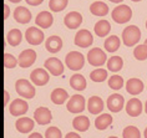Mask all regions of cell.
<instances>
[{
	"instance_id": "ac0fdd59",
	"label": "cell",
	"mask_w": 147,
	"mask_h": 138,
	"mask_svg": "<svg viewBox=\"0 0 147 138\" xmlns=\"http://www.w3.org/2000/svg\"><path fill=\"white\" fill-rule=\"evenodd\" d=\"M53 15L49 13V11H41L36 15V19H35V23L38 26L42 27V29H47L53 25Z\"/></svg>"
},
{
	"instance_id": "b9f144b4",
	"label": "cell",
	"mask_w": 147,
	"mask_h": 138,
	"mask_svg": "<svg viewBox=\"0 0 147 138\" xmlns=\"http://www.w3.org/2000/svg\"><path fill=\"white\" fill-rule=\"evenodd\" d=\"M29 138H42V136L40 133L36 132V133H31L30 136H29Z\"/></svg>"
},
{
	"instance_id": "8fae6325",
	"label": "cell",
	"mask_w": 147,
	"mask_h": 138,
	"mask_svg": "<svg viewBox=\"0 0 147 138\" xmlns=\"http://www.w3.org/2000/svg\"><path fill=\"white\" fill-rule=\"evenodd\" d=\"M35 60H36V52L34 51V50H30V49H28V50H24L23 52L19 55V66L20 67H24V68H26V67H30L32 64L35 62Z\"/></svg>"
},
{
	"instance_id": "cb8c5ba5",
	"label": "cell",
	"mask_w": 147,
	"mask_h": 138,
	"mask_svg": "<svg viewBox=\"0 0 147 138\" xmlns=\"http://www.w3.org/2000/svg\"><path fill=\"white\" fill-rule=\"evenodd\" d=\"M70 86L76 91H82L86 88V80L82 75L80 74H75L71 76L70 78Z\"/></svg>"
},
{
	"instance_id": "7a4b0ae2",
	"label": "cell",
	"mask_w": 147,
	"mask_h": 138,
	"mask_svg": "<svg viewBox=\"0 0 147 138\" xmlns=\"http://www.w3.org/2000/svg\"><path fill=\"white\" fill-rule=\"evenodd\" d=\"M65 64L67 68L72 71H79L81 70L85 65V57L81 52H78V51H71L69 52L65 57Z\"/></svg>"
},
{
	"instance_id": "f6af8a7d",
	"label": "cell",
	"mask_w": 147,
	"mask_h": 138,
	"mask_svg": "<svg viewBox=\"0 0 147 138\" xmlns=\"http://www.w3.org/2000/svg\"><path fill=\"white\" fill-rule=\"evenodd\" d=\"M145 112L147 113V101H146V103H145Z\"/></svg>"
},
{
	"instance_id": "ba28073f",
	"label": "cell",
	"mask_w": 147,
	"mask_h": 138,
	"mask_svg": "<svg viewBox=\"0 0 147 138\" xmlns=\"http://www.w3.org/2000/svg\"><path fill=\"white\" fill-rule=\"evenodd\" d=\"M25 39L30 45H40L44 41V32L38 27L31 26L25 32Z\"/></svg>"
},
{
	"instance_id": "f1b7e54d",
	"label": "cell",
	"mask_w": 147,
	"mask_h": 138,
	"mask_svg": "<svg viewBox=\"0 0 147 138\" xmlns=\"http://www.w3.org/2000/svg\"><path fill=\"white\" fill-rule=\"evenodd\" d=\"M112 123V117L107 113H104L101 116H98V117L95 119V127H96L97 129H106L107 127Z\"/></svg>"
},
{
	"instance_id": "ee69618b",
	"label": "cell",
	"mask_w": 147,
	"mask_h": 138,
	"mask_svg": "<svg viewBox=\"0 0 147 138\" xmlns=\"http://www.w3.org/2000/svg\"><path fill=\"white\" fill-rule=\"evenodd\" d=\"M110 1H111V3H121L122 0H110Z\"/></svg>"
},
{
	"instance_id": "277c9868",
	"label": "cell",
	"mask_w": 147,
	"mask_h": 138,
	"mask_svg": "<svg viewBox=\"0 0 147 138\" xmlns=\"http://www.w3.org/2000/svg\"><path fill=\"white\" fill-rule=\"evenodd\" d=\"M112 19L117 24H125L132 17V10L127 5H119L112 10Z\"/></svg>"
},
{
	"instance_id": "9a60e30c",
	"label": "cell",
	"mask_w": 147,
	"mask_h": 138,
	"mask_svg": "<svg viewBox=\"0 0 147 138\" xmlns=\"http://www.w3.org/2000/svg\"><path fill=\"white\" fill-rule=\"evenodd\" d=\"M29 110V106H28V102L25 100H21V98H18L15 101H13L11 105L9 107V111L13 116H21L24 113H26Z\"/></svg>"
},
{
	"instance_id": "7bdbcfd3",
	"label": "cell",
	"mask_w": 147,
	"mask_h": 138,
	"mask_svg": "<svg viewBox=\"0 0 147 138\" xmlns=\"http://www.w3.org/2000/svg\"><path fill=\"white\" fill-rule=\"evenodd\" d=\"M9 98H10V97H9V93L5 91V102H4V106H5V107L8 106V101H9Z\"/></svg>"
},
{
	"instance_id": "5b68a950",
	"label": "cell",
	"mask_w": 147,
	"mask_h": 138,
	"mask_svg": "<svg viewBox=\"0 0 147 138\" xmlns=\"http://www.w3.org/2000/svg\"><path fill=\"white\" fill-rule=\"evenodd\" d=\"M87 61H89L90 65H92L95 67L102 66L106 62V54L98 48L91 49L87 54Z\"/></svg>"
},
{
	"instance_id": "f546056e",
	"label": "cell",
	"mask_w": 147,
	"mask_h": 138,
	"mask_svg": "<svg viewBox=\"0 0 147 138\" xmlns=\"http://www.w3.org/2000/svg\"><path fill=\"white\" fill-rule=\"evenodd\" d=\"M21 39H23V34H21L20 30L18 29H13L8 32L6 35V40H8V44L11 46H18L21 42Z\"/></svg>"
},
{
	"instance_id": "ffe728a7",
	"label": "cell",
	"mask_w": 147,
	"mask_h": 138,
	"mask_svg": "<svg viewBox=\"0 0 147 138\" xmlns=\"http://www.w3.org/2000/svg\"><path fill=\"white\" fill-rule=\"evenodd\" d=\"M45 48L51 54H55V52H59L62 48V40L59 38V36H50V38H47L46 42H45Z\"/></svg>"
},
{
	"instance_id": "4316f807",
	"label": "cell",
	"mask_w": 147,
	"mask_h": 138,
	"mask_svg": "<svg viewBox=\"0 0 147 138\" xmlns=\"http://www.w3.org/2000/svg\"><path fill=\"white\" fill-rule=\"evenodd\" d=\"M51 101L55 103V105H62L67 100V92L64 90V88H55L53 92H51Z\"/></svg>"
},
{
	"instance_id": "9c48e42d",
	"label": "cell",
	"mask_w": 147,
	"mask_h": 138,
	"mask_svg": "<svg viewBox=\"0 0 147 138\" xmlns=\"http://www.w3.org/2000/svg\"><path fill=\"white\" fill-rule=\"evenodd\" d=\"M44 66L54 76L62 75V72H64V65H62L61 61L56 59V57H50V59H47L45 61V64H44Z\"/></svg>"
},
{
	"instance_id": "7402d4cb",
	"label": "cell",
	"mask_w": 147,
	"mask_h": 138,
	"mask_svg": "<svg viewBox=\"0 0 147 138\" xmlns=\"http://www.w3.org/2000/svg\"><path fill=\"white\" fill-rule=\"evenodd\" d=\"M15 127L20 133H28L34 128V121H32L31 118H28V117H21L16 121Z\"/></svg>"
},
{
	"instance_id": "e575fe53",
	"label": "cell",
	"mask_w": 147,
	"mask_h": 138,
	"mask_svg": "<svg viewBox=\"0 0 147 138\" xmlns=\"http://www.w3.org/2000/svg\"><path fill=\"white\" fill-rule=\"evenodd\" d=\"M134 56H135V59H137L140 61H143L147 59V46L145 44L136 46V49L134 50Z\"/></svg>"
},
{
	"instance_id": "8992f818",
	"label": "cell",
	"mask_w": 147,
	"mask_h": 138,
	"mask_svg": "<svg viewBox=\"0 0 147 138\" xmlns=\"http://www.w3.org/2000/svg\"><path fill=\"white\" fill-rule=\"evenodd\" d=\"M66 108L71 113H80L85 110V98L81 95H74L69 100Z\"/></svg>"
},
{
	"instance_id": "7c38bea8",
	"label": "cell",
	"mask_w": 147,
	"mask_h": 138,
	"mask_svg": "<svg viewBox=\"0 0 147 138\" xmlns=\"http://www.w3.org/2000/svg\"><path fill=\"white\" fill-rule=\"evenodd\" d=\"M81 23H82V16H81V14L78 11H71L64 17V24L70 30L78 29L80 25H81Z\"/></svg>"
},
{
	"instance_id": "f907efd6",
	"label": "cell",
	"mask_w": 147,
	"mask_h": 138,
	"mask_svg": "<svg viewBox=\"0 0 147 138\" xmlns=\"http://www.w3.org/2000/svg\"><path fill=\"white\" fill-rule=\"evenodd\" d=\"M110 138H117V137H113V136H112V137H110Z\"/></svg>"
},
{
	"instance_id": "8d00e7d4",
	"label": "cell",
	"mask_w": 147,
	"mask_h": 138,
	"mask_svg": "<svg viewBox=\"0 0 147 138\" xmlns=\"http://www.w3.org/2000/svg\"><path fill=\"white\" fill-rule=\"evenodd\" d=\"M18 64H19V61L11 54H5L4 55V67L5 68H14Z\"/></svg>"
},
{
	"instance_id": "60d3db41",
	"label": "cell",
	"mask_w": 147,
	"mask_h": 138,
	"mask_svg": "<svg viewBox=\"0 0 147 138\" xmlns=\"http://www.w3.org/2000/svg\"><path fill=\"white\" fill-rule=\"evenodd\" d=\"M4 9H5V15H4V19H8V16H9V14H10V8L8 5H4Z\"/></svg>"
},
{
	"instance_id": "d6a6232c",
	"label": "cell",
	"mask_w": 147,
	"mask_h": 138,
	"mask_svg": "<svg viewBox=\"0 0 147 138\" xmlns=\"http://www.w3.org/2000/svg\"><path fill=\"white\" fill-rule=\"evenodd\" d=\"M67 3H69V0H50L49 8L55 13L62 11L67 6Z\"/></svg>"
},
{
	"instance_id": "484cf974",
	"label": "cell",
	"mask_w": 147,
	"mask_h": 138,
	"mask_svg": "<svg viewBox=\"0 0 147 138\" xmlns=\"http://www.w3.org/2000/svg\"><path fill=\"white\" fill-rule=\"evenodd\" d=\"M111 30V25L107 20H100L95 24V34L100 38H105Z\"/></svg>"
},
{
	"instance_id": "3957f363",
	"label": "cell",
	"mask_w": 147,
	"mask_h": 138,
	"mask_svg": "<svg viewBox=\"0 0 147 138\" xmlns=\"http://www.w3.org/2000/svg\"><path fill=\"white\" fill-rule=\"evenodd\" d=\"M15 90L18 95L21 96L23 98H32L35 96V88L28 80L20 78L15 82Z\"/></svg>"
},
{
	"instance_id": "4dcf8cb0",
	"label": "cell",
	"mask_w": 147,
	"mask_h": 138,
	"mask_svg": "<svg viewBox=\"0 0 147 138\" xmlns=\"http://www.w3.org/2000/svg\"><path fill=\"white\" fill-rule=\"evenodd\" d=\"M122 66H123V61L120 56H112V57H110L107 61V68L112 72L120 71L121 68H122Z\"/></svg>"
},
{
	"instance_id": "836d02e7",
	"label": "cell",
	"mask_w": 147,
	"mask_h": 138,
	"mask_svg": "<svg viewBox=\"0 0 147 138\" xmlns=\"http://www.w3.org/2000/svg\"><path fill=\"white\" fill-rule=\"evenodd\" d=\"M122 137L123 138H141V133L137 127L135 126H128L123 129L122 132Z\"/></svg>"
},
{
	"instance_id": "f35d334b",
	"label": "cell",
	"mask_w": 147,
	"mask_h": 138,
	"mask_svg": "<svg viewBox=\"0 0 147 138\" xmlns=\"http://www.w3.org/2000/svg\"><path fill=\"white\" fill-rule=\"evenodd\" d=\"M29 5H32V6H36V5H40L44 0H25Z\"/></svg>"
},
{
	"instance_id": "bcb514c9",
	"label": "cell",
	"mask_w": 147,
	"mask_h": 138,
	"mask_svg": "<svg viewBox=\"0 0 147 138\" xmlns=\"http://www.w3.org/2000/svg\"><path fill=\"white\" fill-rule=\"evenodd\" d=\"M10 1H11V3H19L20 0H10Z\"/></svg>"
},
{
	"instance_id": "52a82bcc",
	"label": "cell",
	"mask_w": 147,
	"mask_h": 138,
	"mask_svg": "<svg viewBox=\"0 0 147 138\" xmlns=\"http://www.w3.org/2000/svg\"><path fill=\"white\" fill-rule=\"evenodd\" d=\"M94 39H92V35H91V32L89 30H85V29H82V30H79L78 34L75 35V40H74V42H75L76 46H79V48H89V46L92 44Z\"/></svg>"
},
{
	"instance_id": "2e32d148",
	"label": "cell",
	"mask_w": 147,
	"mask_h": 138,
	"mask_svg": "<svg viewBox=\"0 0 147 138\" xmlns=\"http://www.w3.org/2000/svg\"><path fill=\"white\" fill-rule=\"evenodd\" d=\"M125 110H126L128 116H131V117H137L142 112V102L138 98H131L130 101H127V105H126Z\"/></svg>"
},
{
	"instance_id": "c3c4849f",
	"label": "cell",
	"mask_w": 147,
	"mask_h": 138,
	"mask_svg": "<svg viewBox=\"0 0 147 138\" xmlns=\"http://www.w3.org/2000/svg\"><path fill=\"white\" fill-rule=\"evenodd\" d=\"M145 45L147 46V39H146V41H145Z\"/></svg>"
},
{
	"instance_id": "681fc988",
	"label": "cell",
	"mask_w": 147,
	"mask_h": 138,
	"mask_svg": "<svg viewBox=\"0 0 147 138\" xmlns=\"http://www.w3.org/2000/svg\"><path fill=\"white\" fill-rule=\"evenodd\" d=\"M132 1H141V0H132Z\"/></svg>"
},
{
	"instance_id": "d590c367",
	"label": "cell",
	"mask_w": 147,
	"mask_h": 138,
	"mask_svg": "<svg viewBox=\"0 0 147 138\" xmlns=\"http://www.w3.org/2000/svg\"><path fill=\"white\" fill-rule=\"evenodd\" d=\"M109 86L112 90H120L123 86V78L119 75H113L109 78Z\"/></svg>"
},
{
	"instance_id": "d6986e66",
	"label": "cell",
	"mask_w": 147,
	"mask_h": 138,
	"mask_svg": "<svg viewBox=\"0 0 147 138\" xmlns=\"http://www.w3.org/2000/svg\"><path fill=\"white\" fill-rule=\"evenodd\" d=\"M14 19L20 24H28L31 20V13L30 10L24 8V6H19L14 11Z\"/></svg>"
},
{
	"instance_id": "ab89813d",
	"label": "cell",
	"mask_w": 147,
	"mask_h": 138,
	"mask_svg": "<svg viewBox=\"0 0 147 138\" xmlns=\"http://www.w3.org/2000/svg\"><path fill=\"white\" fill-rule=\"evenodd\" d=\"M65 138H81V137H80L78 133H75V132H70V133L66 134Z\"/></svg>"
},
{
	"instance_id": "6da1fadb",
	"label": "cell",
	"mask_w": 147,
	"mask_h": 138,
	"mask_svg": "<svg viewBox=\"0 0 147 138\" xmlns=\"http://www.w3.org/2000/svg\"><path fill=\"white\" fill-rule=\"evenodd\" d=\"M141 39V31L137 26L130 25L122 31V41L126 46H135Z\"/></svg>"
},
{
	"instance_id": "30bf717a",
	"label": "cell",
	"mask_w": 147,
	"mask_h": 138,
	"mask_svg": "<svg viewBox=\"0 0 147 138\" xmlns=\"http://www.w3.org/2000/svg\"><path fill=\"white\" fill-rule=\"evenodd\" d=\"M49 74L44 68H36L30 74V80L31 82L36 86H44L49 82Z\"/></svg>"
},
{
	"instance_id": "816d5d0a",
	"label": "cell",
	"mask_w": 147,
	"mask_h": 138,
	"mask_svg": "<svg viewBox=\"0 0 147 138\" xmlns=\"http://www.w3.org/2000/svg\"><path fill=\"white\" fill-rule=\"evenodd\" d=\"M146 29H147V21H146Z\"/></svg>"
},
{
	"instance_id": "44dd1931",
	"label": "cell",
	"mask_w": 147,
	"mask_h": 138,
	"mask_svg": "<svg viewBox=\"0 0 147 138\" xmlns=\"http://www.w3.org/2000/svg\"><path fill=\"white\" fill-rule=\"evenodd\" d=\"M87 110L90 111V113L97 115L104 110V101H102L98 96H92L90 97L89 102H87Z\"/></svg>"
},
{
	"instance_id": "5bb4252c",
	"label": "cell",
	"mask_w": 147,
	"mask_h": 138,
	"mask_svg": "<svg viewBox=\"0 0 147 138\" xmlns=\"http://www.w3.org/2000/svg\"><path fill=\"white\" fill-rule=\"evenodd\" d=\"M123 105H125L123 97L121 95H117V93H113L107 98V108L111 112H115V113L122 110Z\"/></svg>"
},
{
	"instance_id": "d4e9b609",
	"label": "cell",
	"mask_w": 147,
	"mask_h": 138,
	"mask_svg": "<svg viewBox=\"0 0 147 138\" xmlns=\"http://www.w3.org/2000/svg\"><path fill=\"white\" fill-rule=\"evenodd\" d=\"M72 127L76 131H80V132H85V131L89 129L90 127V119L86 117V116H79V117L74 118L72 121Z\"/></svg>"
},
{
	"instance_id": "7dc6e473",
	"label": "cell",
	"mask_w": 147,
	"mask_h": 138,
	"mask_svg": "<svg viewBox=\"0 0 147 138\" xmlns=\"http://www.w3.org/2000/svg\"><path fill=\"white\" fill-rule=\"evenodd\" d=\"M145 138H147V128L145 129Z\"/></svg>"
},
{
	"instance_id": "4fadbf2b",
	"label": "cell",
	"mask_w": 147,
	"mask_h": 138,
	"mask_svg": "<svg viewBox=\"0 0 147 138\" xmlns=\"http://www.w3.org/2000/svg\"><path fill=\"white\" fill-rule=\"evenodd\" d=\"M34 118H35V121L38 122L39 125L45 126V125H47V123L51 122L53 116H51V112H50L49 108L39 107L38 110H35V112H34Z\"/></svg>"
},
{
	"instance_id": "e0dca14e",
	"label": "cell",
	"mask_w": 147,
	"mask_h": 138,
	"mask_svg": "<svg viewBox=\"0 0 147 138\" xmlns=\"http://www.w3.org/2000/svg\"><path fill=\"white\" fill-rule=\"evenodd\" d=\"M126 91L130 95H138L143 91V82L140 78H130L126 82Z\"/></svg>"
},
{
	"instance_id": "83f0119b",
	"label": "cell",
	"mask_w": 147,
	"mask_h": 138,
	"mask_svg": "<svg viewBox=\"0 0 147 138\" xmlns=\"http://www.w3.org/2000/svg\"><path fill=\"white\" fill-rule=\"evenodd\" d=\"M120 44H121V41H120L119 36L112 35V36H110V38H107V39L105 40L104 46H105L106 51H109V52H115L116 50H119Z\"/></svg>"
},
{
	"instance_id": "74e56055",
	"label": "cell",
	"mask_w": 147,
	"mask_h": 138,
	"mask_svg": "<svg viewBox=\"0 0 147 138\" xmlns=\"http://www.w3.org/2000/svg\"><path fill=\"white\" fill-rule=\"evenodd\" d=\"M61 137H62L61 131L57 127H50L45 132V138H61Z\"/></svg>"
},
{
	"instance_id": "603a6c76",
	"label": "cell",
	"mask_w": 147,
	"mask_h": 138,
	"mask_svg": "<svg viewBox=\"0 0 147 138\" xmlns=\"http://www.w3.org/2000/svg\"><path fill=\"white\" fill-rule=\"evenodd\" d=\"M90 11L92 15L96 16H105L109 13V6L104 1H95L90 5Z\"/></svg>"
},
{
	"instance_id": "1f68e13d",
	"label": "cell",
	"mask_w": 147,
	"mask_h": 138,
	"mask_svg": "<svg viewBox=\"0 0 147 138\" xmlns=\"http://www.w3.org/2000/svg\"><path fill=\"white\" fill-rule=\"evenodd\" d=\"M90 78L94 82H104L107 78V71L104 68H96L90 74Z\"/></svg>"
}]
</instances>
